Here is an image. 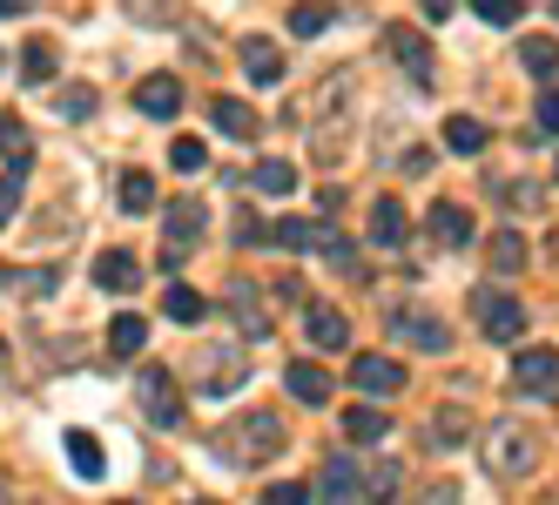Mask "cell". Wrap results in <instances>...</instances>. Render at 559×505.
<instances>
[{
	"label": "cell",
	"instance_id": "6da1fadb",
	"mask_svg": "<svg viewBox=\"0 0 559 505\" xmlns=\"http://www.w3.org/2000/svg\"><path fill=\"white\" fill-rule=\"evenodd\" d=\"M478 458H486L492 479H533L539 472V432L526 418H492L486 438H478Z\"/></svg>",
	"mask_w": 559,
	"mask_h": 505
},
{
	"label": "cell",
	"instance_id": "7a4b0ae2",
	"mask_svg": "<svg viewBox=\"0 0 559 505\" xmlns=\"http://www.w3.org/2000/svg\"><path fill=\"white\" fill-rule=\"evenodd\" d=\"M284 452V418L276 411H243L229 424V432H216V458H229V465H263V458H276Z\"/></svg>",
	"mask_w": 559,
	"mask_h": 505
},
{
	"label": "cell",
	"instance_id": "3957f363",
	"mask_svg": "<svg viewBox=\"0 0 559 505\" xmlns=\"http://www.w3.org/2000/svg\"><path fill=\"white\" fill-rule=\"evenodd\" d=\"M243 377H250V364H243V344H236V337L229 344H203V351L189 358V384L203 398H229Z\"/></svg>",
	"mask_w": 559,
	"mask_h": 505
},
{
	"label": "cell",
	"instance_id": "277c9868",
	"mask_svg": "<svg viewBox=\"0 0 559 505\" xmlns=\"http://www.w3.org/2000/svg\"><path fill=\"white\" fill-rule=\"evenodd\" d=\"M135 405H142V418L155 432H176L182 424V377L169 364H142L135 371Z\"/></svg>",
	"mask_w": 559,
	"mask_h": 505
},
{
	"label": "cell",
	"instance_id": "5b68a950",
	"mask_svg": "<svg viewBox=\"0 0 559 505\" xmlns=\"http://www.w3.org/2000/svg\"><path fill=\"white\" fill-rule=\"evenodd\" d=\"M472 310H478V330H486L492 344H519L526 337V303L519 297H506V290H472Z\"/></svg>",
	"mask_w": 559,
	"mask_h": 505
},
{
	"label": "cell",
	"instance_id": "8992f818",
	"mask_svg": "<svg viewBox=\"0 0 559 505\" xmlns=\"http://www.w3.org/2000/svg\"><path fill=\"white\" fill-rule=\"evenodd\" d=\"M391 337H397V344H412V351H452V324H445V317H431V310H418V303L391 310Z\"/></svg>",
	"mask_w": 559,
	"mask_h": 505
},
{
	"label": "cell",
	"instance_id": "52a82bcc",
	"mask_svg": "<svg viewBox=\"0 0 559 505\" xmlns=\"http://www.w3.org/2000/svg\"><path fill=\"white\" fill-rule=\"evenodd\" d=\"M350 384L371 392V398H391L397 384H405V364H391L384 351H365V358H350Z\"/></svg>",
	"mask_w": 559,
	"mask_h": 505
},
{
	"label": "cell",
	"instance_id": "ba28073f",
	"mask_svg": "<svg viewBox=\"0 0 559 505\" xmlns=\"http://www.w3.org/2000/svg\"><path fill=\"white\" fill-rule=\"evenodd\" d=\"M203 229H210V216H203V203H169V216H163V243L169 250H195L203 243Z\"/></svg>",
	"mask_w": 559,
	"mask_h": 505
},
{
	"label": "cell",
	"instance_id": "9c48e42d",
	"mask_svg": "<svg viewBox=\"0 0 559 505\" xmlns=\"http://www.w3.org/2000/svg\"><path fill=\"white\" fill-rule=\"evenodd\" d=\"M135 108L155 115V122H169V115H182V82H176V74H142Z\"/></svg>",
	"mask_w": 559,
	"mask_h": 505
},
{
	"label": "cell",
	"instance_id": "30bf717a",
	"mask_svg": "<svg viewBox=\"0 0 559 505\" xmlns=\"http://www.w3.org/2000/svg\"><path fill=\"white\" fill-rule=\"evenodd\" d=\"M229 317L243 324V337L257 344V337H270V310H263V297H257V284L250 277H236L229 284Z\"/></svg>",
	"mask_w": 559,
	"mask_h": 505
},
{
	"label": "cell",
	"instance_id": "8fae6325",
	"mask_svg": "<svg viewBox=\"0 0 559 505\" xmlns=\"http://www.w3.org/2000/svg\"><path fill=\"white\" fill-rule=\"evenodd\" d=\"M243 74L257 88H276V82H284V48L263 41V34H250V41H243Z\"/></svg>",
	"mask_w": 559,
	"mask_h": 505
},
{
	"label": "cell",
	"instance_id": "7c38bea8",
	"mask_svg": "<svg viewBox=\"0 0 559 505\" xmlns=\"http://www.w3.org/2000/svg\"><path fill=\"white\" fill-rule=\"evenodd\" d=\"M425 229H431V243L459 250V243H472V209H465V203H431Z\"/></svg>",
	"mask_w": 559,
	"mask_h": 505
},
{
	"label": "cell",
	"instance_id": "4fadbf2b",
	"mask_svg": "<svg viewBox=\"0 0 559 505\" xmlns=\"http://www.w3.org/2000/svg\"><path fill=\"white\" fill-rule=\"evenodd\" d=\"M512 384L519 392H559V351H519Z\"/></svg>",
	"mask_w": 559,
	"mask_h": 505
},
{
	"label": "cell",
	"instance_id": "5bb4252c",
	"mask_svg": "<svg viewBox=\"0 0 559 505\" xmlns=\"http://www.w3.org/2000/svg\"><path fill=\"white\" fill-rule=\"evenodd\" d=\"M384 41H391V61L412 68V82H431V41H425L418 27H391Z\"/></svg>",
	"mask_w": 559,
	"mask_h": 505
},
{
	"label": "cell",
	"instance_id": "9a60e30c",
	"mask_svg": "<svg viewBox=\"0 0 559 505\" xmlns=\"http://www.w3.org/2000/svg\"><path fill=\"white\" fill-rule=\"evenodd\" d=\"M95 284L115 290V297H129V290L142 284V263H135L129 250H102V256H95Z\"/></svg>",
	"mask_w": 559,
	"mask_h": 505
},
{
	"label": "cell",
	"instance_id": "2e32d148",
	"mask_svg": "<svg viewBox=\"0 0 559 505\" xmlns=\"http://www.w3.org/2000/svg\"><path fill=\"white\" fill-rule=\"evenodd\" d=\"M405 237H412L405 203H397V196H378V203H371V243H378V250H397Z\"/></svg>",
	"mask_w": 559,
	"mask_h": 505
},
{
	"label": "cell",
	"instance_id": "e0dca14e",
	"mask_svg": "<svg viewBox=\"0 0 559 505\" xmlns=\"http://www.w3.org/2000/svg\"><path fill=\"white\" fill-rule=\"evenodd\" d=\"M310 344H317V351H344V344H350V317L337 303H310Z\"/></svg>",
	"mask_w": 559,
	"mask_h": 505
},
{
	"label": "cell",
	"instance_id": "ac0fdd59",
	"mask_svg": "<svg viewBox=\"0 0 559 505\" xmlns=\"http://www.w3.org/2000/svg\"><path fill=\"white\" fill-rule=\"evenodd\" d=\"M210 115H216V129H223V135H236V142H257V108H250V101L216 95V101H210Z\"/></svg>",
	"mask_w": 559,
	"mask_h": 505
},
{
	"label": "cell",
	"instance_id": "d6986e66",
	"mask_svg": "<svg viewBox=\"0 0 559 505\" xmlns=\"http://www.w3.org/2000/svg\"><path fill=\"white\" fill-rule=\"evenodd\" d=\"M284 384H290L297 405H331V371H317V364H290Z\"/></svg>",
	"mask_w": 559,
	"mask_h": 505
},
{
	"label": "cell",
	"instance_id": "ffe728a7",
	"mask_svg": "<svg viewBox=\"0 0 559 505\" xmlns=\"http://www.w3.org/2000/svg\"><path fill=\"white\" fill-rule=\"evenodd\" d=\"M317 498H324V505H350L357 498V465L350 458H331L324 479H317Z\"/></svg>",
	"mask_w": 559,
	"mask_h": 505
},
{
	"label": "cell",
	"instance_id": "44dd1931",
	"mask_svg": "<svg viewBox=\"0 0 559 505\" xmlns=\"http://www.w3.org/2000/svg\"><path fill=\"white\" fill-rule=\"evenodd\" d=\"M163 317H169V324H203V317H210V303H203V290L169 284V290H163Z\"/></svg>",
	"mask_w": 559,
	"mask_h": 505
},
{
	"label": "cell",
	"instance_id": "7402d4cb",
	"mask_svg": "<svg viewBox=\"0 0 559 505\" xmlns=\"http://www.w3.org/2000/svg\"><path fill=\"white\" fill-rule=\"evenodd\" d=\"M357 498H365V505H391L397 498V465H357Z\"/></svg>",
	"mask_w": 559,
	"mask_h": 505
},
{
	"label": "cell",
	"instance_id": "603a6c76",
	"mask_svg": "<svg viewBox=\"0 0 559 505\" xmlns=\"http://www.w3.org/2000/svg\"><path fill=\"white\" fill-rule=\"evenodd\" d=\"M384 432H391V418H384L378 405H350V411H344V438H357V445H378Z\"/></svg>",
	"mask_w": 559,
	"mask_h": 505
},
{
	"label": "cell",
	"instance_id": "cb8c5ba5",
	"mask_svg": "<svg viewBox=\"0 0 559 505\" xmlns=\"http://www.w3.org/2000/svg\"><path fill=\"white\" fill-rule=\"evenodd\" d=\"M68 465H74V479H102V438L95 432H68Z\"/></svg>",
	"mask_w": 559,
	"mask_h": 505
},
{
	"label": "cell",
	"instance_id": "d4e9b609",
	"mask_svg": "<svg viewBox=\"0 0 559 505\" xmlns=\"http://www.w3.org/2000/svg\"><path fill=\"white\" fill-rule=\"evenodd\" d=\"M486 250H492V269H499V277H519V269L533 263V256H526V237H519V229H499V237H492Z\"/></svg>",
	"mask_w": 559,
	"mask_h": 505
},
{
	"label": "cell",
	"instance_id": "484cf974",
	"mask_svg": "<svg viewBox=\"0 0 559 505\" xmlns=\"http://www.w3.org/2000/svg\"><path fill=\"white\" fill-rule=\"evenodd\" d=\"M142 344H148V324L135 317V310H122V317L108 324V351H115V358H135Z\"/></svg>",
	"mask_w": 559,
	"mask_h": 505
},
{
	"label": "cell",
	"instance_id": "4316f807",
	"mask_svg": "<svg viewBox=\"0 0 559 505\" xmlns=\"http://www.w3.org/2000/svg\"><path fill=\"white\" fill-rule=\"evenodd\" d=\"M115 196H122V216H148V209H155V176H148V169H129Z\"/></svg>",
	"mask_w": 559,
	"mask_h": 505
},
{
	"label": "cell",
	"instance_id": "83f0119b",
	"mask_svg": "<svg viewBox=\"0 0 559 505\" xmlns=\"http://www.w3.org/2000/svg\"><path fill=\"white\" fill-rule=\"evenodd\" d=\"M27 163H34V155H14V163L0 169V229H8V223H14V209H21V182H27Z\"/></svg>",
	"mask_w": 559,
	"mask_h": 505
},
{
	"label": "cell",
	"instance_id": "f1b7e54d",
	"mask_svg": "<svg viewBox=\"0 0 559 505\" xmlns=\"http://www.w3.org/2000/svg\"><path fill=\"white\" fill-rule=\"evenodd\" d=\"M317 229H324V216H317V223H304V216H284V223L270 229V243H276V250H317Z\"/></svg>",
	"mask_w": 559,
	"mask_h": 505
},
{
	"label": "cell",
	"instance_id": "f546056e",
	"mask_svg": "<svg viewBox=\"0 0 559 505\" xmlns=\"http://www.w3.org/2000/svg\"><path fill=\"white\" fill-rule=\"evenodd\" d=\"M486 142H492L486 122H472V115H452V122H445V148H452V155H478Z\"/></svg>",
	"mask_w": 559,
	"mask_h": 505
},
{
	"label": "cell",
	"instance_id": "4dcf8cb0",
	"mask_svg": "<svg viewBox=\"0 0 559 505\" xmlns=\"http://www.w3.org/2000/svg\"><path fill=\"white\" fill-rule=\"evenodd\" d=\"M465 438H472V418L459 405H438L431 411V445H465Z\"/></svg>",
	"mask_w": 559,
	"mask_h": 505
},
{
	"label": "cell",
	"instance_id": "1f68e13d",
	"mask_svg": "<svg viewBox=\"0 0 559 505\" xmlns=\"http://www.w3.org/2000/svg\"><path fill=\"white\" fill-rule=\"evenodd\" d=\"M55 68H61L55 41H27L21 48V82H55Z\"/></svg>",
	"mask_w": 559,
	"mask_h": 505
},
{
	"label": "cell",
	"instance_id": "d6a6232c",
	"mask_svg": "<svg viewBox=\"0 0 559 505\" xmlns=\"http://www.w3.org/2000/svg\"><path fill=\"white\" fill-rule=\"evenodd\" d=\"M519 61H526L539 82H552L559 74V41H546V34H533V41H519Z\"/></svg>",
	"mask_w": 559,
	"mask_h": 505
},
{
	"label": "cell",
	"instance_id": "836d02e7",
	"mask_svg": "<svg viewBox=\"0 0 559 505\" xmlns=\"http://www.w3.org/2000/svg\"><path fill=\"white\" fill-rule=\"evenodd\" d=\"M257 189H263V196H290V189H297V163H284V155L257 163Z\"/></svg>",
	"mask_w": 559,
	"mask_h": 505
},
{
	"label": "cell",
	"instance_id": "e575fe53",
	"mask_svg": "<svg viewBox=\"0 0 559 505\" xmlns=\"http://www.w3.org/2000/svg\"><path fill=\"white\" fill-rule=\"evenodd\" d=\"M331 27V0H297L290 8V34L297 41H310V34H324Z\"/></svg>",
	"mask_w": 559,
	"mask_h": 505
},
{
	"label": "cell",
	"instance_id": "d590c367",
	"mask_svg": "<svg viewBox=\"0 0 559 505\" xmlns=\"http://www.w3.org/2000/svg\"><path fill=\"white\" fill-rule=\"evenodd\" d=\"M203 163H210V148L195 142V135H176V142H169V169H176V176H195Z\"/></svg>",
	"mask_w": 559,
	"mask_h": 505
},
{
	"label": "cell",
	"instance_id": "8d00e7d4",
	"mask_svg": "<svg viewBox=\"0 0 559 505\" xmlns=\"http://www.w3.org/2000/svg\"><path fill=\"white\" fill-rule=\"evenodd\" d=\"M478 21H492V27H519L526 21V0H472Z\"/></svg>",
	"mask_w": 559,
	"mask_h": 505
},
{
	"label": "cell",
	"instance_id": "74e56055",
	"mask_svg": "<svg viewBox=\"0 0 559 505\" xmlns=\"http://www.w3.org/2000/svg\"><path fill=\"white\" fill-rule=\"evenodd\" d=\"M499 196H512V209H546L539 203V182H526V176H512V182H492Z\"/></svg>",
	"mask_w": 559,
	"mask_h": 505
},
{
	"label": "cell",
	"instance_id": "f35d334b",
	"mask_svg": "<svg viewBox=\"0 0 559 505\" xmlns=\"http://www.w3.org/2000/svg\"><path fill=\"white\" fill-rule=\"evenodd\" d=\"M263 505H310V485H297V479H276V485H263Z\"/></svg>",
	"mask_w": 559,
	"mask_h": 505
},
{
	"label": "cell",
	"instance_id": "ab89813d",
	"mask_svg": "<svg viewBox=\"0 0 559 505\" xmlns=\"http://www.w3.org/2000/svg\"><path fill=\"white\" fill-rule=\"evenodd\" d=\"M61 115H68V122H88V115H95V88H82V82H74V88L61 95Z\"/></svg>",
	"mask_w": 559,
	"mask_h": 505
},
{
	"label": "cell",
	"instance_id": "60d3db41",
	"mask_svg": "<svg viewBox=\"0 0 559 505\" xmlns=\"http://www.w3.org/2000/svg\"><path fill=\"white\" fill-rule=\"evenodd\" d=\"M55 284H61V269H27V277H14V290H21V297H48Z\"/></svg>",
	"mask_w": 559,
	"mask_h": 505
},
{
	"label": "cell",
	"instance_id": "b9f144b4",
	"mask_svg": "<svg viewBox=\"0 0 559 505\" xmlns=\"http://www.w3.org/2000/svg\"><path fill=\"white\" fill-rule=\"evenodd\" d=\"M0 155H8V163H14V155H27V129L14 122V115H0Z\"/></svg>",
	"mask_w": 559,
	"mask_h": 505
},
{
	"label": "cell",
	"instance_id": "7bdbcfd3",
	"mask_svg": "<svg viewBox=\"0 0 559 505\" xmlns=\"http://www.w3.org/2000/svg\"><path fill=\"white\" fill-rule=\"evenodd\" d=\"M539 129H546V135H559V88H546V95H539Z\"/></svg>",
	"mask_w": 559,
	"mask_h": 505
},
{
	"label": "cell",
	"instance_id": "ee69618b",
	"mask_svg": "<svg viewBox=\"0 0 559 505\" xmlns=\"http://www.w3.org/2000/svg\"><path fill=\"white\" fill-rule=\"evenodd\" d=\"M412 505H459V485H431V492H418Z\"/></svg>",
	"mask_w": 559,
	"mask_h": 505
},
{
	"label": "cell",
	"instance_id": "f6af8a7d",
	"mask_svg": "<svg viewBox=\"0 0 559 505\" xmlns=\"http://www.w3.org/2000/svg\"><path fill=\"white\" fill-rule=\"evenodd\" d=\"M418 8H425V21H445V14H452V0H418Z\"/></svg>",
	"mask_w": 559,
	"mask_h": 505
},
{
	"label": "cell",
	"instance_id": "bcb514c9",
	"mask_svg": "<svg viewBox=\"0 0 559 505\" xmlns=\"http://www.w3.org/2000/svg\"><path fill=\"white\" fill-rule=\"evenodd\" d=\"M0 14H21V0H0Z\"/></svg>",
	"mask_w": 559,
	"mask_h": 505
},
{
	"label": "cell",
	"instance_id": "7dc6e473",
	"mask_svg": "<svg viewBox=\"0 0 559 505\" xmlns=\"http://www.w3.org/2000/svg\"><path fill=\"white\" fill-rule=\"evenodd\" d=\"M0 505H14V492H8V479H0Z\"/></svg>",
	"mask_w": 559,
	"mask_h": 505
},
{
	"label": "cell",
	"instance_id": "c3c4849f",
	"mask_svg": "<svg viewBox=\"0 0 559 505\" xmlns=\"http://www.w3.org/2000/svg\"><path fill=\"white\" fill-rule=\"evenodd\" d=\"M0 371H8V344H0Z\"/></svg>",
	"mask_w": 559,
	"mask_h": 505
},
{
	"label": "cell",
	"instance_id": "681fc988",
	"mask_svg": "<svg viewBox=\"0 0 559 505\" xmlns=\"http://www.w3.org/2000/svg\"><path fill=\"white\" fill-rule=\"evenodd\" d=\"M195 505H216V498H195Z\"/></svg>",
	"mask_w": 559,
	"mask_h": 505
},
{
	"label": "cell",
	"instance_id": "f907efd6",
	"mask_svg": "<svg viewBox=\"0 0 559 505\" xmlns=\"http://www.w3.org/2000/svg\"><path fill=\"white\" fill-rule=\"evenodd\" d=\"M552 8H559V0H552Z\"/></svg>",
	"mask_w": 559,
	"mask_h": 505
},
{
	"label": "cell",
	"instance_id": "816d5d0a",
	"mask_svg": "<svg viewBox=\"0 0 559 505\" xmlns=\"http://www.w3.org/2000/svg\"><path fill=\"white\" fill-rule=\"evenodd\" d=\"M122 505H129V498H122Z\"/></svg>",
	"mask_w": 559,
	"mask_h": 505
}]
</instances>
